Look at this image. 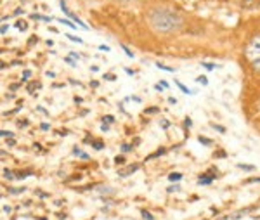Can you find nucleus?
I'll return each mask as SVG.
<instances>
[{
    "label": "nucleus",
    "mask_w": 260,
    "mask_h": 220,
    "mask_svg": "<svg viewBox=\"0 0 260 220\" xmlns=\"http://www.w3.org/2000/svg\"><path fill=\"white\" fill-rule=\"evenodd\" d=\"M148 21L154 31L172 33V31L180 30L184 19H182L180 14H177L174 11H168V9H153L148 14Z\"/></svg>",
    "instance_id": "obj_1"
},
{
    "label": "nucleus",
    "mask_w": 260,
    "mask_h": 220,
    "mask_svg": "<svg viewBox=\"0 0 260 220\" xmlns=\"http://www.w3.org/2000/svg\"><path fill=\"white\" fill-rule=\"evenodd\" d=\"M245 57L250 61L253 71L260 73V35H255L248 42V45L245 49Z\"/></svg>",
    "instance_id": "obj_2"
},
{
    "label": "nucleus",
    "mask_w": 260,
    "mask_h": 220,
    "mask_svg": "<svg viewBox=\"0 0 260 220\" xmlns=\"http://www.w3.org/2000/svg\"><path fill=\"white\" fill-rule=\"evenodd\" d=\"M213 179H215V175H212V173H205V175H201L200 179H198V184L200 186H208V184H212Z\"/></svg>",
    "instance_id": "obj_3"
},
{
    "label": "nucleus",
    "mask_w": 260,
    "mask_h": 220,
    "mask_svg": "<svg viewBox=\"0 0 260 220\" xmlns=\"http://www.w3.org/2000/svg\"><path fill=\"white\" fill-rule=\"evenodd\" d=\"M68 18H71V19H73V21L76 23V24H78V26H80V28H83V30H89V26H85V23H83L82 19L78 18V16L75 14V12H71V11H70V14H68Z\"/></svg>",
    "instance_id": "obj_4"
},
{
    "label": "nucleus",
    "mask_w": 260,
    "mask_h": 220,
    "mask_svg": "<svg viewBox=\"0 0 260 220\" xmlns=\"http://www.w3.org/2000/svg\"><path fill=\"white\" fill-rule=\"evenodd\" d=\"M137 168H139V165H132V166L125 168V170H118V175L120 177H127V175H130V173H134Z\"/></svg>",
    "instance_id": "obj_5"
},
{
    "label": "nucleus",
    "mask_w": 260,
    "mask_h": 220,
    "mask_svg": "<svg viewBox=\"0 0 260 220\" xmlns=\"http://www.w3.org/2000/svg\"><path fill=\"white\" fill-rule=\"evenodd\" d=\"M180 179H182V173L180 172H174V173H170V175H168V180H170V182H179Z\"/></svg>",
    "instance_id": "obj_6"
},
{
    "label": "nucleus",
    "mask_w": 260,
    "mask_h": 220,
    "mask_svg": "<svg viewBox=\"0 0 260 220\" xmlns=\"http://www.w3.org/2000/svg\"><path fill=\"white\" fill-rule=\"evenodd\" d=\"M156 68H160V69H163V71H170V73H175V68H170V66H167V64H161L160 61L156 63Z\"/></svg>",
    "instance_id": "obj_7"
},
{
    "label": "nucleus",
    "mask_w": 260,
    "mask_h": 220,
    "mask_svg": "<svg viewBox=\"0 0 260 220\" xmlns=\"http://www.w3.org/2000/svg\"><path fill=\"white\" fill-rule=\"evenodd\" d=\"M59 23H63L64 26H70L71 30H76V26H75V23H73V21H70V19H63V18H61V19H59Z\"/></svg>",
    "instance_id": "obj_8"
},
{
    "label": "nucleus",
    "mask_w": 260,
    "mask_h": 220,
    "mask_svg": "<svg viewBox=\"0 0 260 220\" xmlns=\"http://www.w3.org/2000/svg\"><path fill=\"white\" fill-rule=\"evenodd\" d=\"M73 154H75V156L83 158V160H87V158H89V154H87V153H82V151L78 149V147H75V149H73Z\"/></svg>",
    "instance_id": "obj_9"
},
{
    "label": "nucleus",
    "mask_w": 260,
    "mask_h": 220,
    "mask_svg": "<svg viewBox=\"0 0 260 220\" xmlns=\"http://www.w3.org/2000/svg\"><path fill=\"white\" fill-rule=\"evenodd\" d=\"M201 66H203V68H206L208 71H212V69H215V68H219L217 64H212V63H201Z\"/></svg>",
    "instance_id": "obj_10"
},
{
    "label": "nucleus",
    "mask_w": 260,
    "mask_h": 220,
    "mask_svg": "<svg viewBox=\"0 0 260 220\" xmlns=\"http://www.w3.org/2000/svg\"><path fill=\"white\" fill-rule=\"evenodd\" d=\"M16 28H18L19 31H24L26 30V23L24 21H18V23H16Z\"/></svg>",
    "instance_id": "obj_11"
},
{
    "label": "nucleus",
    "mask_w": 260,
    "mask_h": 220,
    "mask_svg": "<svg viewBox=\"0 0 260 220\" xmlns=\"http://www.w3.org/2000/svg\"><path fill=\"white\" fill-rule=\"evenodd\" d=\"M141 215L144 217L146 220H154V217H153V215H151V213H149V212H146V210H142V212H141Z\"/></svg>",
    "instance_id": "obj_12"
},
{
    "label": "nucleus",
    "mask_w": 260,
    "mask_h": 220,
    "mask_svg": "<svg viewBox=\"0 0 260 220\" xmlns=\"http://www.w3.org/2000/svg\"><path fill=\"white\" fill-rule=\"evenodd\" d=\"M238 166L243 168V170H255V166H253V165H246V163H239Z\"/></svg>",
    "instance_id": "obj_13"
},
{
    "label": "nucleus",
    "mask_w": 260,
    "mask_h": 220,
    "mask_svg": "<svg viewBox=\"0 0 260 220\" xmlns=\"http://www.w3.org/2000/svg\"><path fill=\"white\" fill-rule=\"evenodd\" d=\"M175 83H177V87H179V89H180V90H182V92H184V94H191V90L187 89V87H184V85H182L180 82H175Z\"/></svg>",
    "instance_id": "obj_14"
},
{
    "label": "nucleus",
    "mask_w": 260,
    "mask_h": 220,
    "mask_svg": "<svg viewBox=\"0 0 260 220\" xmlns=\"http://www.w3.org/2000/svg\"><path fill=\"white\" fill-rule=\"evenodd\" d=\"M68 38H70L71 42H76V43H83V40L80 37H73V35H68Z\"/></svg>",
    "instance_id": "obj_15"
},
{
    "label": "nucleus",
    "mask_w": 260,
    "mask_h": 220,
    "mask_svg": "<svg viewBox=\"0 0 260 220\" xmlns=\"http://www.w3.org/2000/svg\"><path fill=\"white\" fill-rule=\"evenodd\" d=\"M196 82H198V83H201V85H208L206 76H198V78H196Z\"/></svg>",
    "instance_id": "obj_16"
},
{
    "label": "nucleus",
    "mask_w": 260,
    "mask_h": 220,
    "mask_svg": "<svg viewBox=\"0 0 260 220\" xmlns=\"http://www.w3.org/2000/svg\"><path fill=\"white\" fill-rule=\"evenodd\" d=\"M210 127H212L213 130L220 132V134H224V132H226V128H224V127H219V125H215V123H212V125H210Z\"/></svg>",
    "instance_id": "obj_17"
},
{
    "label": "nucleus",
    "mask_w": 260,
    "mask_h": 220,
    "mask_svg": "<svg viewBox=\"0 0 260 220\" xmlns=\"http://www.w3.org/2000/svg\"><path fill=\"white\" fill-rule=\"evenodd\" d=\"M92 146H94V149H102L104 147V144L101 141H96V142H92Z\"/></svg>",
    "instance_id": "obj_18"
},
{
    "label": "nucleus",
    "mask_w": 260,
    "mask_h": 220,
    "mask_svg": "<svg viewBox=\"0 0 260 220\" xmlns=\"http://www.w3.org/2000/svg\"><path fill=\"white\" fill-rule=\"evenodd\" d=\"M122 49H123V50H125V54H127V56H128V57H134V54H132V50H130V49L127 47V45H122Z\"/></svg>",
    "instance_id": "obj_19"
},
{
    "label": "nucleus",
    "mask_w": 260,
    "mask_h": 220,
    "mask_svg": "<svg viewBox=\"0 0 260 220\" xmlns=\"http://www.w3.org/2000/svg\"><path fill=\"white\" fill-rule=\"evenodd\" d=\"M28 175H31V172H30V170H28V172H19L16 177H18V179H23V177H28Z\"/></svg>",
    "instance_id": "obj_20"
},
{
    "label": "nucleus",
    "mask_w": 260,
    "mask_h": 220,
    "mask_svg": "<svg viewBox=\"0 0 260 220\" xmlns=\"http://www.w3.org/2000/svg\"><path fill=\"white\" fill-rule=\"evenodd\" d=\"M4 177H5V179H12L14 175H12V172H11V170H4Z\"/></svg>",
    "instance_id": "obj_21"
},
{
    "label": "nucleus",
    "mask_w": 260,
    "mask_h": 220,
    "mask_svg": "<svg viewBox=\"0 0 260 220\" xmlns=\"http://www.w3.org/2000/svg\"><path fill=\"white\" fill-rule=\"evenodd\" d=\"M200 142H201V144H205V146H210V144H212V142L208 141V139H205V137H200Z\"/></svg>",
    "instance_id": "obj_22"
},
{
    "label": "nucleus",
    "mask_w": 260,
    "mask_h": 220,
    "mask_svg": "<svg viewBox=\"0 0 260 220\" xmlns=\"http://www.w3.org/2000/svg\"><path fill=\"white\" fill-rule=\"evenodd\" d=\"M102 121H108V123H113V121H115V118H113V116H104V118H102Z\"/></svg>",
    "instance_id": "obj_23"
},
{
    "label": "nucleus",
    "mask_w": 260,
    "mask_h": 220,
    "mask_svg": "<svg viewBox=\"0 0 260 220\" xmlns=\"http://www.w3.org/2000/svg\"><path fill=\"white\" fill-rule=\"evenodd\" d=\"M180 187L179 186H172V187H168V192H175V191H179Z\"/></svg>",
    "instance_id": "obj_24"
},
{
    "label": "nucleus",
    "mask_w": 260,
    "mask_h": 220,
    "mask_svg": "<svg viewBox=\"0 0 260 220\" xmlns=\"http://www.w3.org/2000/svg\"><path fill=\"white\" fill-rule=\"evenodd\" d=\"M2 137H12V132H5V130H2Z\"/></svg>",
    "instance_id": "obj_25"
},
{
    "label": "nucleus",
    "mask_w": 260,
    "mask_h": 220,
    "mask_svg": "<svg viewBox=\"0 0 260 220\" xmlns=\"http://www.w3.org/2000/svg\"><path fill=\"white\" fill-rule=\"evenodd\" d=\"M122 149L125 151V153H128V151H130V146H128V144H123V146H122Z\"/></svg>",
    "instance_id": "obj_26"
},
{
    "label": "nucleus",
    "mask_w": 260,
    "mask_h": 220,
    "mask_svg": "<svg viewBox=\"0 0 260 220\" xmlns=\"http://www.w3.org/2000/svg\"><path fill=\"white\" fill-rule=\"evenodd\" d=\"M99 49H101V50H106V52H109V47H108V45H99Z\"/></svg>",
    "instance_id": "obj_27"
},
{
    "label": "nucleus",
    "mask_w": 260,
    "mask_h": 220,
    "mask_svg": "<svg viewBox=\"0 0 260 220\" xmlns=\"http://www.w3.org/2000/svg\"><path fill=\"white\" fill-rule=\"evenodd\" d=\"M28 76H30V71L26 69V71H24V73H23V80H26V78H28Z\"/></svg>",
    "instance_id": "obj_28"
},
{
    "label": "nucleus",
    "mask_w": 260,
    "mask_h": 220,
    "mask_svg": "<svg viewBox=\"0 0 260 220\" xmlns=\"http://www.w3.org/2000/svg\"><path fill=\"white\" fill-rule=\"evenodd\" d=\"M158 111V108H149V109H146V113H156Z\"/></svg>",
    "instance_id": "obj_29"
},
{
    "label": "nucleus",
    "mask_w": 260,
    "mask_h": 220,
    "mask_svg": "<svg viewBox=\"0 0 260 220\" xmlns=\"http://www.w3.org/2000/svg\"><path fill=\"white\" fill-rule=\"evenodd\" d=\"M115 161H116V163H123V156H116Z\"/></svg>",
    "instance_id": "obj_30"
},
{
    "label": "nucleus",
    "mask_w": 260,
    "mask_h": 220,
    "mask_svg": "<svg viewBox=\"0 0 260 220\" xmlns=\"http://www.w3.org/2000/svg\"><path fill=\"white\" fill-rule=\"evenodd\" d=\"M7 24H4V26H2V30H0V31H2V35H5V31H7Z\"/></svg>",
    "instance_id": "obj_31"
},
{
    "label": "nucleus",
    "mask_w": 260,
    "mask_h": 220,
    "mask_svg": "<svg viewBox=\"0 0 260 220\" xmlns=\"http://www.w3.org/2000/svg\"><path fill=\"white\" fill-rule=\"evenodd\" d=\"M26 125H28V121H26V120H23V121H19V127H26Z\"/></svg>",
    "instance_id": "obj_32"
},
{
    "label": "nucleus",
    "mask_w": 260,
    "mask_h": 220,
    "mask_svg": "<svg viewBox=\"0 0 260 220\" xmlns=\"http://www.w3.org/2000/svg\"><path fill=\"white\" fill-rule=\"evenodd\" d=\"M161 127H163V128L168 127V121H167V120H163V121H161Z\"/></svg>",
    "instance_id": "obj_33"
},
{
    "label": "nucleus",
    "mask_w": 260,
    "mask_h": 220,
    "mask_svg": "<svg viewBox=\"0 0 260 220\" xmlns=\"http://www.w3.org/2000/svg\"><path fill=\"white\" fill-rule=\"evenodd\" d=\"M19 14H23V9H16V12H14V16H19Z\"/></svg>",
    "instance_id": "obj_34"
},
{
    "label": "nucleus",
    "mask_w": 260,
    "mask_h": 220,
    "mask_svg": "<svg viewBox=\"0 0 260 220\" xmlns=\"http://www.w3.org/2000/svg\"><path fill=\"white\" fill-rule=\"evenodd\" d=\"M104 78H106V80H115V75H106Z\"/></svg>",
    "instance_id": "obj_35"
},
{
    "label": "nucleus",
    "mask_w": 260,
    "mask_h": 220,
    "mask_svg": "<svg viewBox=\"0 0 260 220\" xmlns=\"http://www.w3.org/2000/svg\"><path fill=\"white\" fill-rule=\"evenodd\" d=\"M186 127H187V128L191 127V118H186Z\"/></svg>",
    "instance_id": "obj_36"
},
{
    "label": "nucleus",
    "mask_w": 260,
    "mask_h": 220,
    "mask_svg": "<svg viewBox=\"0 0 260 220\" xmlns=\"http://www.w3.org/2000/svg\"><path fill=\"white\" fill-rule=\"evenodd\" d=\"M42 130H49V125L47 123H42Z\"/></svg>",
    "instance_id": "obj_37"
},
{
    "label": "nucleus",
    "mask_w": 260,
    "mask_h": 220,
    "mask_svg": "<svg viewBox=\"0 0 260 220\" xmlns=\"http://www.w3.org/2000/svg\"><path fill=\"white\" fill-rule=\"evenodd\" d=\"M219 220H231V217H229V215H226V217H220Z\"/></svg>",
    "instance_id": "obj_38"
},
{
    "label": "nucleus",
    "mask_w": 260,
    "mask_h": 220,
    "mask_svg": "<svg viewBox=\"0 0 260 220\" xmlns=\"http://www.w3.org/2000/svg\"><path fill=\"white\" fill-rule=\"evenodd\" d=\"M248 182H260V179H250Z\"/></svg>",
    "instance_id": "obj_39"
},
{
    "label": "nucleus",
    "mask_w": 260,
    "mask_h": 220,
    "mask_svg": "<svg viewBox=\"0 0 260 220\" xmlns=\"http://www.w3.org/2000/svg\"><path fill=\"white\" fill-rule=\"evenodd\" d=\"M120 2H127V0H120Z\"/></svg>",
    "instance_id": "obj_40"
},
{
    "label": "nucleus",
    "mask_w": 260,
    "mask_h": 220,
    "mask_svg": "<svg viewBox=\"0 0 260 220\" xmlns=\"http://www.w3.org/2000/svg\"><path fill=\"white\" fill-rule=\"evenodd\" d=\"M40 220H45V218H40Z\"/></svg>",
    "instance_id": "obj_41"
}]
</instances>
